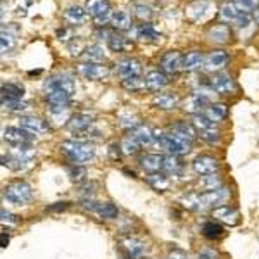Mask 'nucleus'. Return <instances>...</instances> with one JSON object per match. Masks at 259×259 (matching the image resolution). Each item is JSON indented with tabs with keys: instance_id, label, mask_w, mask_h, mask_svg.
Instances as JSON below:
<instances>
[{
	"instance_id": "obj_1",
	"label": "nucleus",
	"mask_w": 259,
	"mask_h": 259,
	"mask_svg": "<svg viewBox=\"0 0 259 259\" xmlns=\"http://www.w3.org/2000/svg\"><path fill=\"white\" fill-rule=\"evenodd\" d=\"M44 94H45V100L49 104V111L52 114H62V111H66L69 107L71 95L66 90L61 89L56 76L49 78L44 83Z\"/></svg>"
},
{
	"instance_id": "obj_2",
	"label": "nucleus",
	"mask_w": 259,
	"mask_h": 259,
	"mask_svg": "<svg viewBox=\"0 0 259 259\" xmlns=\"http://www.w3.org/2000/svg\"><path fill=\"white\" fill-rule=\"evenodd\" d=\"M61 152L64 154L73 164H83L89 162L95 156L94 145L81 140H66L61 144Z\"/></svg>"
},
{
	"instance_id": "obj_3",
	"label": "nucleus",
	"mask_w": 259,
	"mask_h": 259,
	"mask_svg": "<svg viewBox=\"0 0 259 259\" xmlns=\"http://www.w3.org/2000/svg\"><path fill=\"white\" fill-rule=\"evenodd\" d=\"M33 197L31 185L24 180H14L4 187V199H7L12 204H26Z\"/></svg>"
},
{
	"instance_id": "obj_4",
	"label": "nucleus",
	"mask_w": 259,
	"mask_h": 259,
	"mask_svg": "<svg viewBox=\"0 0 259 259\" xmlns=\"http://www.w3.org/2000/svg\"><path fill=\"white\" fill-rule=\"evenodd\" d=\"M85 11H87V14H90L92 18H94L95 24H97L99 28H104L106 23H111L112 9H111L109 0H87Z\"/></svg>"
},
{
	"instance_id": "obj_5",
	"label": "nucleus",
	"mask_w": 259,
	"mask_h": 259,
	"mask_svg": "<svg viewBox=\"0 0 259 259\" xmlns=\"http://www.w3.org/2000/svg\"><path fill=\"white\" fill-rule=\"evenodd\" d=\"M161 147L164 150H168L171 156H183V154H189L192 142L182 137L175 135V133H168V135L161 137Z\"/></svg>"
},
{
	"instance_id": "obj_6",
	"label": "nucleus",
	"mask_w": 259,
	"mask_h": 259,
	"mask_svg": "<svg viewBox=\"0 0 259 259\" xmlns=\"http://www.w3.org/2000/svg\"><path fill=\"white\" fill-rule=\"evenodd\" d=\"M118 247L126 259H140L147 252V245L137 237H121Z\"/></svg>"
},
{
	"instance_id": "obj_7",
	"label": "nucleus",
	"mask_w": 259,
	"mask_h": 259,
	"mask_svg": "<svg viewBox=\"0 0 259 259\" xmlns=\"http://www.w3.org/2000/svg\"><path fill=\"white\" fill-rule=\"evenodd\" d=\"M228 197H230V190L225 189V187H220V189H214V190L200 192L199 194L202 207H220V206H223V202H227Z\"/></svg>"
},
{
	"instance_id": "obj_8",
	"label": "nucleus",
	"mask_w": 259,
	"mask_h": 259,
	"mask_svg": "<svg viewBox=\"0 0 259 259\" xmlns=\"http://www.w3.org/2000/svg\"><path fill=\"white\" fill-rule=\"evenodd\" d=\"M211 104V95L206 94V92H194L190 97H187V100L183 102V109L189 114H199L206 109Z\"/></svg>"
},
{
	"instance_id": "obj_9",
	"label": "nucleus",
	"mask_w": 259,
	"mask_h": 259,
	"mask_svg": "<svg viewBox=\"0 0 259 259\" xmlns=\"http://www.w3.org/2000/svg\"><path fill=\"white\" fill-rule=\"evenodd\" d=\"M209 89L218 95H230L235 90V81L227 73H212L209 78Z\"/></svg>"
},
{
	"instance_id": "obj_10",
	"label": "nucleus",
	"mask_w": 259,
	"mask_h": 259,
	"mask_svg": "<svg viewBox=\"0 0 259 259\" xmlns=\"http://www.w3.org/2000/svg\"><path fill=\"white\" fill-rule=\"evenodd\" d=\"M228 52L223 49H214L204 59V69L209 71V73H220V69H223L228 64Z\"/></svg>"
},
{
	"instance_id": "obj_11",
	"label": "nucleus",
	"mask_w": 259,
	"mask_h": 259,
	"mask_svg": "<svg viewBox=\"0 0 259 259\" xmlns=\"http://www.w3.org/2000/svg\"><path fill=\"white\" fill-rule=\"evenodd\" d=\"M78 73L87 80H104L111 74V69L104 64H95V62H81L78 64Z\"/></svg>"
},
{
	"instance_id": "obj_12",
	"label": "nucleus",
	"mask_w": 259,
	"mask_h": 259,
	"mask_svg": "<svg viewBox=\"0 0 259 259\" xmlns=\"http://www.w3.org/2000/svg\"><path fill=\"white\" fill-rule=\"evenodd\" d=\"M161 71L166 74H175L178 73L180 69H183V56L178 52V50H168L161 56L159 61Z\"/></svg>"
},
{
	"instance_id": "obj_13",
	"label": "nucleus",
	"mask_w": 259,
	"mask_h": 259,
	"mask_svg": "<svg viewBox=\"0 0 259 259\" xmlns=\"http://www.w3.org/2000/svg\"><path fill=\"white\" fill-rule=\"evenodd\" d=\"M4 140L11 144L12 147H19V145H30L33 135L21 126H7L4 130Z\"/></svg>"
},
{
	"instance_id": "obj_14",
	"label": "nucleus",
	"mask_w": 259,
	"mask_h": 259,
	"mask_svg": "<svg viewBox=\"0 0 259 259\" xmlns=\"http://www.w3.org/2000/svg\"><path fill=\"white\" fill-rule=\"evenodd\" d=\"M114 71L123 80H126V78H135L142 74V64H140V61L133 59V57H124V59H119L116 62Z\"/></svg>"
},
{
	"instance_id": "obj_15",
	"label": "nucleus",
	"mask_w": 259,
	"mask_h": 259,
	"mask_svg": "<svg viewBox=\"0 0 259 259\" xmlns=\"http://www.w3.org/2000/svg\"><path fill=\"white\" fill-rule=\"evenodd\" d=\"M218 168H220L218 161L211 156H197L192 161V169H194V173H197L199 177L218 173Z\"/></svg>"
},
{
	"instance_id": "obj_16",
	"label": "nucleus",
	"mask_w": 259,
	"mask_h": 259,
	"mask_svg": "<svg viewBox=\"0 0 259 259\" xmlns=\"http://www.w3.org/2000/svg\"><path fill=\"white\" fill-rule=\"evenodd\" d=\"M19 126L23 130H26L28 133H31L33 137L44 135V133L49 132V123L40 118H35V116H23L19 119Z\"/></svg>"
},
{
	"instance_id": "obj_17",
	"label": "nucleus",
	"mask_w": 259,
	"mask_h": 259,
	"mask_svg": "<svg viewBox=\"0 0 259 259\" xmlns=\"http://www.w3.org/2000/svg\"><path fill=\"white\" fill-rule=\"evenodd\" d=\"M206 38L209 41H214V44H228L230 38H232V31H230L228 24L227 23H218V24H212V26L207 28L206 31Z\"/></svg>"
},
{
	"instance_id": "obj_18",
	"label": "nucleus",
	"mask_w": 259,
	"mask_h": 259,
	"mask_svg": "<svg viewBox=\"0 0 259 259\" xmlns=\"http://www.w3.org/2000/svg\"><path fill=\"white\" fill-rule=\"evenodd\" d=\"M212 216L218 221H221V223L230 225V227H235L240 221L239 211L232 206H227V204H223V206H220V207H214V209H212Z\"/></svg>"
},
{
	"instance_id": "obj_19",
	"label": "nucleus",
	"mask_w": 259,
	"mask_h": 259,
	"mask_svg": "<svg viewBox=\"0 0 259 259\" xmlns=\"http://www.w3.org/2000/svg\"><path fill=\"white\" fill-rule=\"evenodd\" d=\"M145 81V89L150 90V92H159L168 85V74L162 73L159 69H154V71H149L144 78Z\"/></svg>"
},
{
	"instance_id": "obj_20",
	"label": "nucleus",
	"mask_w": 259,
	"mask_h": 259,
	"mask_svg": "<svg viewBox=\"0 0 259 259\" xmlns=\"http://www.w3.org/2000/svg\"><path fill=\"white\" fill-rule=\"evenodd\" d=\"M92 114L90 112H78V114H74L73 118L68 121V130L73 133H83L89 132V128L92 126Z\"/></svg>"
},
{
	"instance_id": "obj_21",
	"label": "nucleus",
	"mask_w": 259,
	"mask_h": 259,
	"mask_svg": "<svg viewBox=\"0 0 259 259\" xmlns=\"http://www.w3.org/2000/svg\"><path fill=\"white\" fill-rule=\"evenodd\" d=\"M204 59H206V56H204L200 50H190V52H187L185 56H183V69H185L187 73H194V71H197V69H202Z\"/></svg>"
},
{
	"instance_id": "obj_22",
	"label": "nucleus",
	"mask_w": 259,
	"mask_h": 259,
	"mask_svg": "<svg viewBox=\"0 0 259 259\" xmlns=\"http://www.w3.org/2000/svg\"><path fill=\"white\" fill-rule=\"evenodd\" d=\"M152 106L162 111H171L178 106V95L173 92H164V94H157L152 99Z\"/></svg>"
},
{
	"instance_id": "obj_23",
	"label": "nucleus",
	"mask_w": 259,
	"mask_h": 259,
	"mask_svg": "<svg viewBox=\"0 0 259 259\" xmlns=\"http://www.w3.org/2000/svg\"><path fill=\"white\" fill-rule=\"evenodd\" d=\"M202 114L206 116L207 119H211L212 123H220V121H223L227 118L228 114V107L227 104H221V102H211L209 106L206 107V109L202 111Z\"/></svg>"
},
{
	"instance_id": "obj_24",
	"label": "nucleus",
	"mask_w": 259,
	"mask_h": 259,
	"mask_svg": "<svg viewBox=\"0 0 259 259\" xmlns=\"http://www.w3.org/2000/svg\"><path fill=\"white\" fill-rule=\"evenodd\" d=\"M162 161H164V156H161V154H145L140 157L139 162L142 169L149 171V173H157L159 169H162Z\"/></svg>"
},
{
	"instance_id": "obj_25",
	"label": "nucleus",
	"mask_w": 259,
	"mask_h": 259,
	"mask_svg": "<svg viewBox=\"0 0 259 259\" xmlns=\"http://www.w3.org/2000/svg\"><path fill=\"white\" fill-rule=\"evenodd\" d=\"M171 133H175V135L182 137V139H187V140H190V142H194L195 137L199 135L194 124L187 123V121H177V123L171 126Z\"/></svg>"
},
{
	"instance_id": "obj_26",
	"label": "nucleus",
	"mask_w": 259,
	"mask_h": 259,
	"mask_svg": "<svg viewBox=\"0 0 259 259\" xmlns=\"http://www.w3.org/2000/svg\"><path fill=\"white\" fill-rule=\"evenodd\" d=\"M133 137H135L137 140H139V144L142 147H149V145L154 144V140H156V135H154V132L150 130L149 126H144V124H139L135 130H132Z\"/></svg>"
},
{
	"instance_id": "obj_27",
	"label": "nucleus",
	"mask_w": 259,
	"mask_h": 259,
	"mask_svg": "<svg viewBox=\"0 0 259 259\" xmlns=\"http://www.w3.org/2000/svg\"><path fill=\"white\" fill-rule=\"evenodd\" d=\"M2 100H21L24 95V89L23 85L14 81L9 83H2Z\"/></svg>"
},
{
	"instance_id": "obj_28",
	"label": "nucleus",
	"mask_w": 259,
	"mask_h": 259,
	"mask_svg": "<svg viewBox=\"0 0 259 259\" xmlns=\"http://www.w3.org/2000/svg\"><path fill=\"white\" fill-rule=\"evenodd\" d=\"M207 9H209V2L207 0H195V2H192L187 7V16L192 21H200L207 14Z\"/></svg>"
},
{
	"instance_id": "obj_29",
	"label": "nucleus",
	"mask_w": 259,
	"mask_h": 259,
	"mask_svg": "<svg viewBox=\"0 0 259 259\" xmlns=\"http://www.w3.org/2000/svg\"><path fill=\"white\" fill-rule=\"evenodd\" d=\"M111 24L114 30L118 31H126L132 26V18L126 11H114L111 16Z\"/></svg>"
},
{
	"instance_id": "obj_30",
	"label": "nucleus",
	"mask_w": 259,
	"mask_h": 259,
	"mask_svg": "<svg viewBox=\"0 0 259 259\" xmlns=\"http://www.w3.org/2000/svg\"><path fill=\"white\" fill-rule=\"evenodd\" d=\"M145 182H147L149 185L152 187L154 190H157V192L168 190L169 185H171L169 178L166 177V175H162V173H149L147 177H145Z\"/></svg>"
},
{
	"instance_id": "obj_31",
	"label": "nucleus",
	"mask_w": 259,
	"mask_h": 259,
	"mask_svg": "<svg viewBox=\"0 0 259 259\" xmlns=\"http://www.w3.org/2000/svg\"><path fill=\"white\" fill-rule=\"evenodd\" d=\"M87 19V11L81 9V7L78 6H73L69 7V9H66L64 12V21L66 23H69L71 26H78V24H83Z\"/></svg>"
},
{
	"instance_id": "obj_32",
	"label": "nucleus",
	"mask_w": 259,
	"mask_h": 259,
	"mask_svg": "<svg viewBox=\"0 0 259 259\" xmlns=\"http://www.w3.org/2000/svg\"><path fill=\"white\" fill-rule=\"evenodd\" d=\"M81 57L85 59V62H95V64H100L104 59H106V54H104V49L100 45L94 44V45H89L83 50Z\"/></svg>"
},
{
	"instance_id": "obj_33",
	"label": "nucleus",
	"mask_w": 259,
	"mask_h": 259,
	"mask_svg": "<svg viewBox=\"0 0 259 259\" xmlns=\"http://www.w3.org/2000/svg\"><path fill=\"white\" fill-rule=\"evenodd\" d=\"M197 187L200 190H214V189H220L223 187V180L218 173H212V175H206V177H200L197 180Z\"/></svg>"
},
{
	"instance_id": "obj_34",
	"label": "nucleus",
	"mask_w": 259,
	"mask_h": 259,
	"mask_svg": "<svg viewBox=\"0 0 259 259\" xmlns=\"http://www.w3.org/2000/svg\"><path fill=\"white\" fill-rule=\"evenodd\" d=\"M242 12L239 11V7L233 2H225L223 6L220 7V18L225 23H235V19L239 18Z\"/></svg>"
},
{
	"instance_id": "obj_35",
	"label": "nucleus",
	"mask_w": 259,
	"mask_h": 259,
	"mask_svg": "<svg viewBox=\"0 0 259 259\" xmlns=\"http://www.w3.org/2000/svg\"><path fill=\"white\" fill-rule=\"evenodd\" d=\"M130 11H132V16H135V18L140 21H149L152 18V9H150L145 2L135 0V2L130 4Z\"/></svg>"
},
{
	"instance_id": "obj_36",
	"label": "nucleus",
	"mask_w": 259,
	"mask_h": 259,
	"mask_svg": "<svg viewBox=\"0 0 259 259\" xmlns=\"http://www.w3.org/2000/svg\"><path fill=\"white\" fill-rule=\"evenodd\" d=\"M107 47H109L112 52H123L130 47L126 36H123L121 33H116V31H111L109 38H107Z\"/></svg>"
},
{
	"instance_id": "obj_37",
	"label": "nucleus",
	"mask_w": 259,
	"mask_h": 259,
	"mask_svg": "<svg viewBox=\"0 0 259 259\" xmlns=\"http://www.w3.org/2000/svg\"><path fill=\"white\" fill-rule=\"evenodd\" d=\"M183 169V162L180 159V156H164V161H162V171L169 175H177Z\"/></svg>"
},
{
	"instance_id": "obj_38",
	"label": "nucleus",
	"mask_w": 259,
	"mask_h": 259,
	"mask_svg": "<svg viewBox=\"0 0 259 259\" xmlns=\"http://www.w3.org/2000/svg\"><path fill=\"white\" fill-rule=\"evenodd\" d=\"M140 147H142V145L139 144V140H137L135 137L132 135V133L124 137V139L121 140V144H119V149H121V152H123L124 156H132V154H137Z\"/></svg>"
},
{
	"instance_id": "obj_39",
	"label": "nucleus",
	"mask_w": 259,
	"mask_h": 259,
	"mask_svg": "<svg viewBox=\"0 0 259 259\" xmlns=\"http://www.w3.org/2000/svg\"><path fill=\"white\" fill-rule=\"evenodd\" d=\"M137 36L142 40H149V41H156L161 38V33L152 26V24H140L137 28Z\"/></svg>"
},
{
	"instance_id": "obj_40",
	"label": "nucleus",
	"mask_w": 259,
	"mask_h": 259,
	"mask_svg": "<svg viewBox=\"0 0 259 259\" xmlns=\"http://www.w3.org/2000/svg\"><path fill=\"white\" fill-rule=\"evenodd\" d=\"M95 214H99L100 218H104V220H114V218H118V207L112 202H99Z\"/></svg>"
},
{
	"instance_id": "obj_41",
	"label": "nucleus",
	"mask_w": 259,
	"mask_h": 259,
	"mask_svg": "<svg viewBox=\"0 0 259 259\" xmlns=\"http://www.w3.org/2000/svg\"><path fill=\"white\" fill-rule=\"evenodd\" d=\"M202 233L207 239H220L223 235V227L214 223V221H207V223L202 225Z\"/></svg>"
},
{
	"instance_id": "obj_42",
	"label": "nucleus",
	"mask_w": 259,
	"mask_h": 259,
	"mask_svg": "<svg viewBox=\"0 0 259 259\" xmlns=\"http://www.w3.org/2000/svg\"><path fill=\"white\" fill-rule=\"evenodd\" d=\"M121 87L128 92H140L145 89V81H144V78H140V76L126 78V80H121Z\"/></svg>"
},
{
	"instance_id": "obj_43",
	"label": "nucleus",
	"mask_w": 259,
	"mask_h": 259,
	"mask_svg": "<svg viewBox=\"0 0 259 259\" xmlns=\"http://www.w3.org/2000/svg\"><path fill=\"white\" fill-rule=\"evenodd\" d=\"M192 124L195 126V130L199 132H204V130H209V128H214V123H212L211 119H207L206 116L202 114V112H199V114H194L192 116Z\"/></svg>"
},
{
	"instance_id": "obj_44",
	"label": "nucleus",
	"mask_w": 259,
	"mask_h": 259,
	"mask_svg": "<svg viewBox=\"0 0 259 259\" xmlns=\"http://www.w3.org/2000/svg\"><path fill=\"white\" fill-rule=\"evenodd\" d=\"M16 45V38L14 35L9 31H6V28H2V38H0V49H2V54H7L14 49Z\"/></svg>"
},
{
	"instance_id": "obj_45",
	"label": "nucleus",
	"mask_w": 259,
	"mask_h": 259,
	"mask_svg": "<svg viewBox=\"0 0 259 259\" xmlns=\"http://www.w3.org/2000/svg\"><path fill=\"white\" fill-rule=\"evenodd\" d=\"M2 107L12 112H21V111H26L30 107V104L23 102V100H2Z\"/></svg>"
},
{
	"instance_id": "obj_46",
	"label": "nucleus",
	"mask_w": 259,
	"mask_h": 259,
	"mask_svg": "<svg viewBox=\"0 0 259 259\" xmlns=\"http://www.w3.org/2000/svg\"><path fill=\"white\" fill-rule=\"evenodd\" d=\"M199 137L204 142L211 144V145L220 144V140H221V135H220V132L216 128H209V130H204V132H199Z\"/></svg>"
},
{
	"instance_id": "obj_47",
	"label": "nucleus",
	"mask_w": 259,
	"mask_h": 259,
	"mask_svg": "<svg viewBox=\"0 0 259 259\" xmlns=\"http://www.w3.org/2000/svg\"><path fill=\"white\" fill-rule=\"evenodd\" d=\"M183 206L189 207L192 211H197L202 207V204H200V199H199V194H195V192H190V194H187L185 197L182 199Z\"/></svg>"
},
{
	"instance_id": "obj_48",
	"label": "nucleus",
	"mask_w": 259,
	"mask_h": 259,
	"mask_svg": "<svg viewBox=\"0 0 259 259\" xmlns=\"http://www.w3.org/2000/svg\"><path fill=\"white\" fill-rule=\"evenodd\" d=\"M68 175H69V178L73 180V182L80 183L87 177V169L83 168L81 164H73V166H69V168H68Z\"/></svg>"
},
{
	"instance_id": "obj_49",
	"label": "nucleus",
	"mask_w": 259,
	"mask_h": 259,
	"mask_svg": "<svg viewBox=\"0 0 259 259\" xmlns=\"http://www.w3.org/2000/svg\"><path fill=\"white\" fill-rule=\"evenodd\" d=\"M240 12H254L259 7V0H233Z\"/></svg>"
},
{
	"instance_id": "obj_50",
	"label": "nucleus",
	"mask_w": 259,
	"mask_h": 259,
	"mask_svg": "<svg viewBox=\"0 0 259 259\" xmlns=\"http://www.w3.org/2000/svg\"><path fill=\"white\" fill-rule=\"evenodd\" d=\"M252 16L247 14V12H242L239 18L235 19V23H233V26L237 28V30H245V28H249L250 24H252Z\"/></svg>"
},
{
	"instance_id": "obj_51",
	"label": "nucleus",
	"mask_w": 259,
	"mask_h": 259,
	"mask_svg": "<svg viewBox=\"0 0 259 259\" xmlns=\"http://www.w3.org/2000/svg\"><path fill=\"white\" fill-rule=\"evenodd\" d=\"M81 50H85V49H83V41L81 40H74V41H71V44H69V52L71 54H73V56H81Z\"/></svg>"
},
{
	"instance_id": "obj_52",
	"label": "nucleus",
	"mask_w": 259,
	"mask_h": 259,
	"mask_svg": "<svg viewBox=\"0 0 259 259\" xmlns=\"http://www.w3.org/2000/svg\"><path fill=\"white\" fill-rule=\"evenodd\" d=\"M166 259H190V257L187 256L183 250H173V252L168 254V257H166Z\"/></svg>"
},
{
	"instance_id": "obj_53",
	"label": "nucleus",
	"mask_w": 259,
	"mask_h": 259,
	"mask_svg": "<svg viewBox=\"0 0 259 259\" xmlns=\"http://www.w3.org/2000/svg\"><path fill=\"white\" fill-rule=\"evenodd\" d=\"M0 214H2V223H16V216L14 214H11V212H7L6 209H2V212H0Z\"/></svg>"
},
{
	"instance_id": "obj_54",
	"label": "nucleus",
	"mask_w": 259,
	"mask_h": 259,
	"mask_svg": "<svg viewBox=\"0 0 259 259\" xmlns=\"http://www.w3.org/2000/svg\"><path fill=\"white\" fill-rule=\"evenodd\" d=\"M218 256H216L214 250H202V252H199L197 259H216Z\"/></svg>"
},
{
	"instance_id": "obj_55",
	"label": "nucleus",
	"mask_w": 259,
	"mask_h": 259,
	"mask_svg": "<svg viewBox=\"0 0 259 259\" xmlns=\"http://www.w3.org/2000/svg\"><path fill=\"white\" fill-rule=\"evenodd\" d=\"M7 244H9V235H7L6 230H4V232H2V237H0V247L6 249V247H7Z\"/></svg>"
},
{
	"instance_id": "obj_56",
	"label": "nucleus",
	"mask_w": 259,
	"mask_h": 259,
	"mask_svg": "<svg viewBox=\"0 0 259 259\" xmlns=\"http://www.w3.org/2000/svg\"><path fill=\"white\" fill-rule=\"evenodd\" d=\"M68 207V202H59L57 206H52V207H49L50 211H61V209H66Z\"/></svg>"
},
{
	"instance_id": "obj_57",
	"label": "nucleus",
	"mask_w": 259,
	"mask_h": 259,
	"mask_svg": "<svg viewBox=\"0 0 259 259\" xmlns=\"http://www.w3.org/2000/svg\"><path fill=\"white\" fill-rule=\"evenodd\" d=\"M252 18H254V21H256V23L259 24V7L252 12Z\"/></svg>"
}]
</instances>
